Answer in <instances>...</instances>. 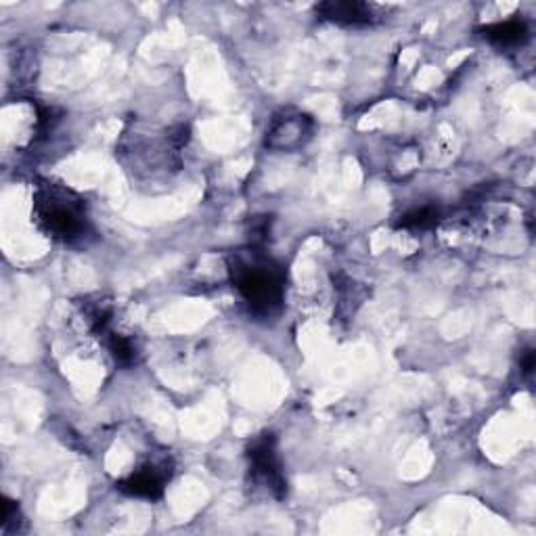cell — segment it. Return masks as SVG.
Returning a JSON list of instances; mask_svg holds the SVG:
<instances>
[{
    "mask_svg": "<svg viewBox=\"0 0 536 536\" xmlns=\"http://www.w3.org/2000/svg\"><path fill=\"white\" fill-rule=\"evenodd\" d=\"M170 476L172 467L168 461L147 463L141 469H137V472H132L126 480H122L118 488L128 497L155 501L164 495V488L170 482Z\"/></svg>",
    "mask_w": 536,
    "mask_h": 536,
    "instance_id": "obj_4",
    "label": "cell"
},
{
    "mask_svg": "<svg viewBox=\"0 0 536 536\" xmlns=\"http://www.w3.org/2000/svg\"><path fill=\"white\" fill-rule=\"evenodd\" d=\"M34 222L38 229L63 245L84 243L93 233L86 201L55 183H42L34 193Z\"/></svg>",
    "mask_w": 536,
    "mask_h": 536,
    "instance_id": "obj_1",
    "label": "cell"
},
{
    "mask_svg": "<svg viewBox=\"0 0 536 536\" xmlns=\"http://www.w3.org/2000/svg\"><path fill=\"white\" fill-rule=\"evenodd\" d=\"M231 275L237 292L256 317H273L279 312L285 292L281 266L260 252H241L231 260Z\"/></svg>",
    "mask_w": 536,
    "mask_h": 536,
    "instance_id": "obj_2",
    "label": "cell"
},
{
    "mask_svg": "<svg viewBox=\"0 0 536 536\" xmlns=\"http://www.w3.org/2000/svg\"><path fill=\"white\" fill-rule=\"evenodd\" d=\"M310 128H312V122L308 120V116H302V114L283 116L275 120L271 132H268V137H266V145L279 151H292L304 145V141L310 137Z\"/></svg>",
    "mask_w": 536,
    "mask_h": 536,
    "instance_id": "obj_5",
    "label": "cell"
},
{
    "mask_svg": "<svg viewBox=\"0 0 536 536\" xmlns=\"http://www.w3.org/2000/svg\"><path fill=\"white\" fill-rule=\"evenodd\" d=\"M438 216L440 214L436 208L426 206V208H419V210H413V212L402 216L398 222V227L400 229H430L438 222Z\"/></svg>",
    "mask_w": 536,
    "mask_h": 536,
    "instance_id": "obj_8",
    "label": "cell"
},
{
    "mask_svg": "<svg viewBox=\"0 0 536 536\" xmlns=\"http://www.w3.org/2000/svg\"><path fill=\"white\" fill-rule=\"evenodd\" d=\"M534 352L532 350H526L524 352V359H522V371L524 373H532V369H534Z\"/></svg>",
    "mask_w": 536,
    "mask_h": 536,
    "instance_id": "obj_9",
    "label": "cell"
},
{
    "mask_svg": "<svg viewBox=\"0 0 536 536\" xmlns=\"http://www.w3.org/2000/svg\"><path fill=\"white\" fill-rule=\"evenodd\" d=\"M321 19L331 21L338 26H367L375 21L371 5L356 3V0H344V3H323L317 7Z\"/></svg>",
    "mask_w": 536,
    "mask_h": 536,
    "instance_id": "obj_6",
    "label": "cell"
},
{
    "mask_svg": "<svg viewBox=\"0 0 536 536\" xmlns=\"http://www.w3.org/2000/svg\"><path fill=\"white\" fill-rule=\"evenodd\" d=\"M482 36L488 42L497 44V47L509 49V47H522L530 34H528V26L524 24V21L509 19V21H501V24L486 26L482 30Z\"/></svg>",
    "mask_w": 536,
    "mask_h": 536,
    "instance_id": "obj_7",
    "label": "cell"
},
{
    "mask_svg": "<svg viewBox=\"0 0 536 536\" xmlns=\"http://www.w3.org/2000/svg\"><path fill=\"white\" fill-rule=\"evenodd\" d=\"M248 461H250V478L256 484V488L266 490V493L275 499H283L287 484L281 469L275 436L273 434L258 436L248 449Z\"/></svg>",
    "mask_w": 536,
    "mask_h": 536,
    "instance_id": "obj_3",
    "label": "cell"
}]
</instances>
